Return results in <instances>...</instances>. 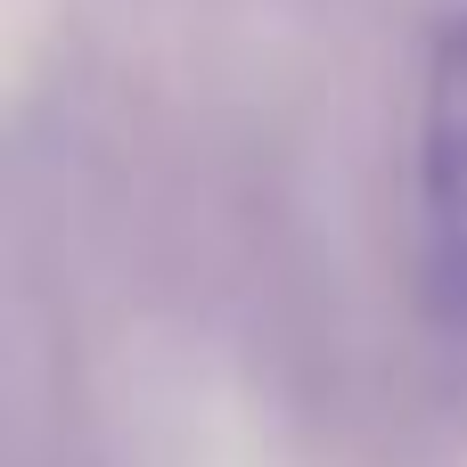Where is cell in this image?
<instances>
[{
  "label": "cell",
  "instance_id": "1",
  "mask_svg": "<svg viewBox=\"0 0 467 467\" xmlns=\"http://www.w3.org/2000/svg\"><path fill=\"white\" fill-rule=\"evenodd\" d=\"M419 296L443 361L467 369V8L435 25L419 82Z\"/></svg>",
  "mask_w": 467,
  "mask_h": 467
}]
</instances>
